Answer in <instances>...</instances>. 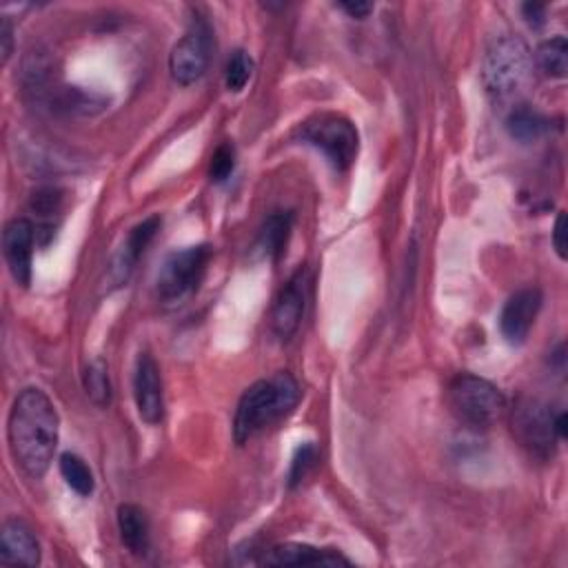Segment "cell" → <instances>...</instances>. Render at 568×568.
<instances>
[{"mask_svg": "<svg viewBox=\"0 0 568 568\" xmlns=\"http://www.w3.org/2000/svg\"><path fill=\"white\" fill-rule=\"evenodd\" d=\"M60 417L53 402L36 386L22 388L9 410L7 442L16 466L31 479H40L58 446Z\"/></svg>", "mask_w": 568, "mask_h": 568, "instance_id": "6da1fadb", "label": "cell"}, {"mask_svg": "<svg viewBox=\"0 0 568 568\" xmlns=\"http://www.w3.org/2000/svg\"><path fill=\"white\" fill-rule=\"evenodd\" d=\"M300 402V384L297 379L280 371L268 379H260L251 384L235 408L233 417V439L235 444H246L268 426L277 424L286 417Z\"/></svg>", "mask_w": 568, "mask_h": 568, "instance_id": "7a4b0ae2", "label": "cell"}, {"mask_svg": "<svg viewBox=\"0 0 568 568\" xmlns=\"http://www.w3.org/2000/svg\"><path fill=\"white\" fill-rule=\"evenodd\" d=\"M530 75V51L519 36L501 33L493 38L484 53L481 80L486 93L495 102L517 95Z\"/></svg>", "mask_w": 568, "mask_h": 568, "instance_id": "3957f363", "label": "cell"}, {"mask_svg": "<svg viewBox=\"0 0 568 568\" xmlns=\"http://www.w3.org/2000/svg\"><path fill=\"white\" fill-rule=\"evenodd\" d=\"M448 404L468 426L488 428L506 413L504 393L488 379L473 373H457L448 384Z\"/></svg>", "mask_w": 568, "mask_h": 568, "instance_id": "277c9868", "label": "cell"}, {"mask_svg": "<svg viewBox=\"0 0 568 568\" xmlns=\"http://www.w3.org/2000/svg\"><path fill=\"white\" fill-rule=\"evenodd\" d=\"M297 140L317 149L337 171H346L357 155V129L339 113H317L300 124Z\"/></svg>", "mask_w": 568, "mask_h": 568, "instance_id": "5b68a950", "label": "cell"}, {"mask_svg": "<svg viewBox=\"0 0 568 568\" xmlns=\"http://www.w3.org/2000/svg\"><path fill=\"white\" fill-rule=\"evenodd\" d=\"M213 248L209 244L186 246L166 255L158 271L155 291L164 304H180L191 297L202 284Z\"/></svg>", "mask_w": 568, "mask_h": 568, "instance_id": "8992f818", "label": "cell"}, {"mask_svg": "<svg viewBox=\"0 0 568 568\" xmlns=\"http://www.w3.org/2000/svg\"><path fill=\"white\" fill-rule=\"evenodd\" d=\"M513 435L535 457L548 459L559 442L555 433V413L535 397H521L513 408Z\"/></svg>", "mask_w": 568, "mask_h": 568, "instance_id": "52a82bcc", "label": "cell"}, {"mask_svg": "<svg viewBox=\"0 0 568 568\" xmlns=\"http://www.w3.org/2000/svg\"><path fill=\"white\" fill-rule=\"evenodd\" d=\"M211 27L204 20H193L189 31L173 44L169 55L171 78L182 84H195L209 69L211 62Z\"/></svg>", "mask_w": 568, "mask_h": 568, "instance_id": "ba28073f", "label": "cell"}, {"mask_svg": "<svg viewBox=\"0 0 568 568\" xmlns=\"http://www.w3.org/2000/svg\"><path fill=\"white\" fill-rule=\"evenodd\" d=\"M308 286H311L308 271L297 268L275 297V304L271 311V326H273V333L284 342L291 339L302 326L306 304H308Z\"/></svg>", "mask_w": 568, "mask_h": 568, "instance_id": "9c48e42d", "label": "cell"}, {"mask_svg": "<svg viewBox=\"0 0 568 568\" xmlns=\"http://www.w3.org/2000/svg\"><path fill=\"white\" fill-rule=\"evenodd\" d=\"M133 399L142 422L158 426L164 419V386L155 357L142 351L133 368Z\"/></svg>", "mask_w": 568, "mask_h": 568, "instance_id": "30bf717a", "label": "cell"}, {"mask_svg": "<svg viewBox=\"0 0 568 568\" xmlns=\"http://www.w3.org/2000/svg\"><path fill=\"white\" fill-rule=\"evenodd\" d=\"M36 246V226L27 217H13L2 231V253L18 286H29Z\"/></svg>", "mask_w": 568, "mask_h": 568, "instance_id": "8fae6325", "label": "cell"}, {"mask_svg": "<svg viewBox=\"0 0 568 568\" xmlns=\"http://www.w3.org/2000/svg\"><path fill=\"white\" fill-rule=\"evenodd\" d=\"M539 308H541V293L537 288H521L515 295H510L499 315V331L504 339L513 346L524 344L535 324Z\"/></svg>", "mask_w": 568, "mask_h": 568, "instance_id": "7c38bea8", "label": "cell"}, {"mask_svg": "<svg viewBox=\"0 0 568 568\" xmlns=\"http://www.w3.org/2000/svg\"><path fill=\"white\" fill-rule=\"evenodd\" d=\"M260 564L266 566H351V559L335 548H317L311 544L286 541L264 552Z\"/></svg>", "mask_w": 568, "mask_h": 568, "instance_id": "4fadbf2b", "label": "cell"}, {"mask_svg": "<svg viewBox=\"0 0 568 568\" xmlns=\"http://www.w3.org/2000/svg\"><path fill=\"white\" fill-rule=\"evenodd\" d=\"M162 226V217L160 215H151L142 222H138L124 237L122 246L118 248L113 264H111V275L115 280V284H122L129 280L131 271L135 268L138 260L144 255L146 246L151 244V240L155 237V233Z\"/></svg>", "mask_w": 568, "mask_h": 568, "instance_id": "5bb4252c", "label": "cell"}, {"mask_svg": "<svg viewBox=\"0 0 568 568\" xmlns=\"http://www.w3.org/2000/svg\"><path fill=\"white\" fill-rule=\"evenodd\" d=\"M0 561L11 566H38L40 544L33 530L20 519H7L0 530Z\"/></svg>", "mask_w": 568, "mask_h": 568, "instance_id": "9a60e30c", "label": "cell"}, {"mask_svg": "<svg viewBox=\"0 0 568 568\" xmlns=\"http://www.w3.org/2000/svg\"><path fill=\"white\" fill-rule=\"evenodd\" d=\"M118 532L131 555L144 557L151 544V526L146 513L135 504L118 506Z\"/></svg>", "mask_w": 568, "mask_h": 568, "instance_id": "2e32d148", "label": "cell"}, {"mask_svg": "<svg viewBox=\"0 0 568 568\" xmlns=\"http://www.w3.org/2000/svg\"><path fill=\"white\" fill-rule=\"evenodd\" d=\"M293 229V211H275L271 213L257 233V248L262 251L264 257L268 260H280L282 253L286 251L288 237Z\"/></svg>", "mask_w": 568, "mask_h": 568, "instance_id": "e0dca14e", "label": "cell"}, {"mask_svg": "<svg viewBox=\"0 0 568 568\" xmlns=\"http://www.w3.org/2000/svg\"><path fill=\"white\" fill-rule=\"evenodd\" d=\"M535 62L546 78L561 80L568 71V42L564 36L544 40L535 51Z\"/></svg>", "mask_w": 568, "mask_h": 568, "instance_id": "ac0fdd59", "label": "cell"}, {"mask_svg": "<svg viewBox=\"0 0 568 568\" xmlns=\"http://www.w3.org/2000/svg\"><path fill=\"white\" fill-rule=\"evenodd\" d=\"M546 118L530 106H515L506 118V129L517 142H535L546 131Z\"/></svg>", "mask_w": 568, "mask_h": 568, "instance_id": "d6986e66", "label": "cell"}, {"mask_svg": "<svg viewBox=\"0 0 568 568\" xmlns=\"http://www.w3.org/2000/svg\"><path fill=\"white\" fill-rule=\"evenodd\" d=\"M82 386H84V393L87 397L100 406V408H106L111 404V382H109V366L104 359H93L84 366V373H82Z\"/></svg>", "mask_w": 568, "mask_h": 568, "instance_id": "ffe728a7", "label": "cell"}, {"mask_svg": "<svg viewBox=\"0 0 568 568\" xmlns=\"http://www.w3.org/2000/svg\"><path fill=\"white\" fill-rule=\"evenodd\" d=\"M60 473L71 490H75L80 497H89L95 488V479L87 462L75 453H62L60 455Z\"/></svg>", "mask_w": 568, "mask_h": 568, "instance_id": "44dd1931", "label": "cell"}, {"mask_svg": "<svg viewBox=\"0 0 568 568\" xmlns=\"http://www.w3.org/2000/svg\"><path fill=\"white\" fill-rule=\"evenodd\" d=\"M253 75V58L242 51V49H235L229 60H226V67H224V84L229 91L233 93H240L246 82L251 80Z\"/></svg>", "mask_w": 568, "mask_h": 568, "instance_id": "7402d4cb", "label": "cell"}, {"mask_svg": "<svg viewBox=\"0 0 568 568\" xmlns=\"http://www.w3.org/2000/svg\"><path fill=\"white\" fill-rule=\"evenodd\" d=\"M29 209L40 220H51L62 209V191L55 186H42L36 189L29 197Z\"/></svg>", "mask_w": 568, "mask_h": 568, "instance_id": "603a6c76", "label": "cell"}, {"mask_svg": "<svg viewBox=\"0 0 568 568\" xmlns=\"http://www.w3.org/2000/svg\"><path fill=\"white\" fill-rule=\"evenodd\" d=\"M315 462H317L315 444L306 442V444L297 446V450L291 459V468H288V486L295 488L297 484H302V479L308 475V470L315 466Z\"/></svg>", "mask_w": 568, "mask_h": 568, "instance_id": "cb8c5ba5", "label": "cell"}, {"mask_svg": "<svg viewBox=\"0 0 568 568\" xmlns=\"http://www.w3.org/2000/svg\"><path fill=\"white\" fill-rule=\"evenodd\" d=\"M235 169V149L233 144H220L209 162V178L213 182H224Z\"/></svg>", "mask_w": 568, "mask_h": 568, "instance_id": "d4e9b609", "label": "cell"}, {"mask_svg": "<svg viewBox=\"0 0 568 568\" xmlns=\"http://www.w3.org/2000/svg\"><path fill=\"white\" fill-rule=\"evenodd\" d=\"M552 246H555L559 260H566L568 240H566V215H564V211L557 213V220H555V226H552Z\"/></svg>", "mask_w": 568, "mask_h": 568, "instance_id": "484cf974", "label": "cell"}, {"mask_svg": "<svg viewBox=\"0 0 568 568\" xmlns=\"http://www.w3.org/2000/svg\"><path fill=\"white\" fill-rule=\"evenodd\" d=\"M0 40H2V62H7L13 51V27L7 16H2V22H0Z\"/></svg>", "mask_w": 568, "mask_h": 568, "instance_id": "4316f807", "label": "cell"}, {"mask_svg": "<svg viewBox=\"0 0 568 568\" xmlns=\"http://www.w3.org/2000/svg\"><path fill=\"white\" fill-rule=\"evenodd\" d=\"M339 9L346 11L351 18L362 20L373 11V4L371 2H339Z\"/></svg>", "mask_w": 568, "mask_h": 568, "instance_id": "83f0119b", "label": "cell"}, {"mask_svg": "<svg viewBox=\"0 0 568 568\" xmlns=\"http://www.w3.org/2000/svg\"><path fill=\"white\" fill-rule=\"evenodd\" d=\"M521 11H524L526 20H528L532 27H539V24L544 22V7H541V4H537V2H528V4H524V7H521Z\"/></svg>", "mask_w": 568, "mask_h": 568, "instance_id": "f1b7e54d", "label": "cell"}]
</instances>
